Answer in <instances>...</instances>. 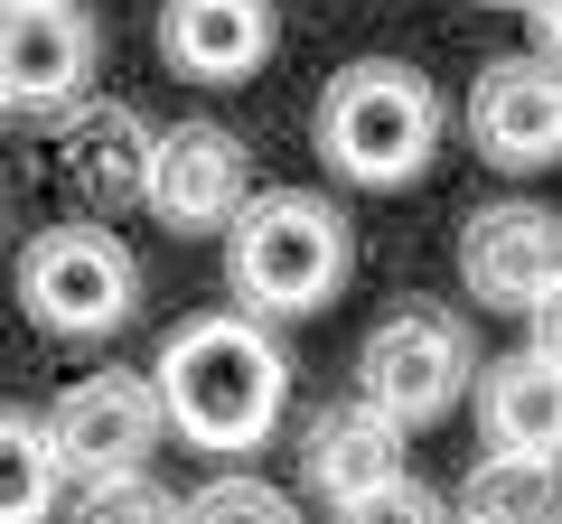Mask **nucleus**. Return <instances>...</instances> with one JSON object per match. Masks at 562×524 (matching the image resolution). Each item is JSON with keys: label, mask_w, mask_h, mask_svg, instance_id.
<instances>
[{"label": "nucleus", "mask_w": 562, "mask_h": 524, "mask_svg": "<svg viewBox=\"0 0 562 524\" xmlns=\"http://www.w3.org/2000/svg\"><path fill=\"white\" fill-rule=\"evenodd\" d=\"M479 10H525V0H479Z\"/></svg>", "instance_id": "nucleus-22"}, {"label": "nucleus", "mask_w": 562, "mask_h": 524, "mask_svg": "<svg viewBox=\"0 0 562 524\" xmlns=\"http://www.w3.org/2000/svg\"><path fill=\"white\" fill-rule=\"evenodd\" d=\"M450 524H479V515H450Z\"/></svg>", "instance_id": "nucleus-23"}, {"label": "nucleus", "mask_w": 562, "mask_h": 524, "mask_svg": "<svg viewBox=\"0 0 562 524\" xmlns=\"http://www.w3.org/2000/svg\"><path fill=\"white\" fill-rule=\"evenodd\" d=\"M0 113H10V103H0Z\"/></svg>", "instance_id": "nucleus-24"}, {"label": "nucleus", "mask_w": 562, "mask_h": 524, "mask_svg": "<svg viewBox=\"0 0 562 524\" xmlns=\"http://www.w3.org/2000/svg\"><path fill=\"white\" fill-rule=\"evenodd\" d=\"M431 150H441V94H431V76H413V66H394V57H366V66H347V76H328L319 160L338 169V179L403 187V179L431 169Z\"/></svg>", "instance_id": "nucleus-3"}, {"label": "nucleus", "mask_w": 562, "mask_h": 524, "mask_svg": "<svg viewBox=\"0 0 562 524\" xmlns=\"http://www.w3.org/2000/svg\"><path fill=\"white\" fill-rule=\"evenodd\" d=\"M272 0H160V57L198 84H235L272 57Z\"/></svg>", "instance_id": "nucleus-11"}, {"label": "nucleus", "mask_w": 562, "mask_h": 524, "mask_svg": "<svg viewBox=\"0 0 562 524\" xmlns=\"http://www.w3.org/2000/svg\"><path fill=\"white\" fill-rule=\"evenodd\" d=\"M469 375H479V338H469L460 309H394L357 346V403H375L403 431L441 422L469 394Z\"/></svg>", "instance_id": "nucleus-4"}, {"label": "nucleus", "mask_w": 562, "mask_h": 524, "mask_svg": "<svg viewBox=\"0 0 562 524\" xmlns=\"http://www.w3.org/2000/svg\"><path fill=\"white\" fill-rule=\"evenodd\" d=\"M338 524H450V515H441V497L422 478H384V487H366V497H347Z\"/></svg>", "instance_id": "nucleus-19"}, {"label": "nucleus", "mask_w": 562, "mask_h": 524, "mask_svg": "<svg viewBox=\"0 0 562 524\" xmlns=\"http://www.w3.org/2000/svg\"><path fill=\"white\" fill-rule=\"evenodd\" d=\"M57 179L76 187L85 206H132L140 179H150V122H140L132 103H66Z\"/></svg>", "instance_id": "nucleus-12"}, {"label": "nucleus", "mask_w": 562, "mask_h": 524, "mask_svg": "<svg viewBox=\"0 0 562 524\" xmlns=\"http://www.w3.org/2000/svg\"><path fill=\"white\" fill-rule=\"evenodd\" d=\"M525 319H535V338H525V346H535V356H553V365H562V282L543 291V300L525 309Z\"/></svg>", "instance_id": "nucleus-20"}, {"label": "nucleus", "mask_w": 562, "mask_h": 524, "mask_svg": "<svg viewBox=\"0 0 562 524\" xmlns=\"http://www.w3.org/2000/svg\"><path fill=\"white\" fill-rule=\"evenodd\" d=\"M254 197L244 179V141L225 122H179V132H150V179H140V206L179 235H225L235 206Z\"/></svg>", "instance_id": "nucleus-7"}, {"label": "nucleus", "mask_w": 562, "mask_h": 524, "mask_svg": "<svg viewBox=\"0 0 562 524\" xmlns=\"http://www.w3.org/2000/svg\"><path fill=\"white\" fill-rule=\"evenodd\" d=\"M150 384H160V422L188 449H254L291 403V356L262 338L254 309H206L169 328Z\"/></svg>", "instance_id": "nucleus-1"}, {"label": "nucleus", "mask_w": 562, "mask_h": 524, "mask_svg": "<svg viewBox=\"0 0 562 524\" xmlns=\"http://www.w3.org/2000/svg\"><path fill=\"white\" fill-rule=\"evenodd\" d=\"M66 524H179V497L150 468H113V478H76Z\"/></svg>", "instance_id": "nucleus-17"}, {"label": "nucleus", "mask_w": 562, "mask_h": 524, "mask_svg": "<svg viewBox=\"0 0 562 524\" xmlns=\"http://www.w3.org/2000/svg\"><path fill=\"white\" fill-rule=\"evenodd\" d=\"M460 515H479V524H562V459L553 449H487L460 487Z\"/></svg>", "instance_id": "nucleus-15"}, {"label": "nucleus", "mask_w": 562, "mask_h": 524, "mask_svg": "<svg viewBox=\"0 0 562 524\" xmlns=\"http://www.w3.org/2000/svg\"><path fill=\"white\" fill-rule=\"evenodd\" d=\"M225 282L254 319H301L347 282V216L310 187H262L225 225Z\"/></svg>", "instance_id": "nucleus-2"}, {"label": "nucleus", "mask_w": 562, "mask_h": 524, "mask_svg": "<svg viewBox=\"0 0 562 524\" xmlns=\"http://www.w3.org/2000/svg\"><path fill=\"white\" fill-rule=\"evenodd\" d=\"M301 468H310V487H319L328 505H347V497H366V487L403 478V422H384L375 403H328L319 422L301 431Z\"/></svg>", "instance_id": "nucleus-13"}, {"label": "nucleus", "mask_w": 562, "mask_h": 524, "mask_svg": "<svg viewBox=\"0 0 562 524\" xmlns=\"http://www.w3.org/2000/svg\"><path fill=\"white\" fill-rule=\"evenodd\" d=\"M479 422H487L497 449H553L562 459V365L535 356V346L497 356L487 384H479Z\"/></svg>", "instance_id": "nucleus-14"}, {"label": "nucleus", "mask_w": 562, "mask_h": 524, "mask_svg": "<svg viewBox=\"0 0 562 524\" xmlns=\"http://www.w3.org/2000/svg\"><path fill=\"white\" fill-rule=\"evenodd\" d=\"M469 141L497 169H553L562 160V66L553 57H497L469 84Z\"/></svg>", "instance_id": "nucleus-10"}, {"label": "nucleus", "mask_w": 562, "mask_h": 524, "mask_svg": "<svg viewBox=\"0 0 562 524\" xmlns=\"http://www.w3.org/2000/svg\"><path fill=\"white\" fill-rule=\"evenodd\" d=\"M160 384L150 375H122V365H103V375L66 384L57 412H47V441H57V468L66 478H113V468H140L150 449H160Z\"/></svg>", "instance_id": "nucleus-6"}, {"label": "nucleus", "mask_w": 562, "mask_h": 524, "mask_svg": "<svg viewBox=\"0 0 562 524\" xmlns=\"http://www.w3.org/2000/svg\"><path fill=\"white\" fill-rule=\"evenodd\" d=\"M525 20H535V57L562 66V0H525Z\"/></svg>", "instance_id": "nucleus-21"}, {"label": "nucleus", "mask_w": 562, "mask_h": 524, "mask_svg": "<svg viewBox=\"0 0 562 524\" xmlns=\"http://www.w3.org/2000/svg\"><path fill=\"white\" fill-rule=\"evenodd\" d=\"M460 282L487 309H535L562 282V216L553 206H525V197L479 206L460 225Z\"/></svg>", "instance_id": "nucleus-9"}, {"label": "nucleus", "mask_w": 562, "mask_h": 524, "mask_svg": "<svg viewBox=\"0 0 562 524\" xmlns=\"http://www.w3.org/2000/svg\"><path fill=\"white\" fill-rule=\"evenodd\" d=\"M20 309L57 338H113L140 309V262L103 225H47L20 253Z\"/></svg>", "instance_id": "nucleus-5"}, {"label": "nucleus", "mask_w": 562, "mask_h": 524, "mask_svg": "<svg viewBox=\"0 0 562 524\" xmlns=\"http://www.w3.org/2000/svg\"><path fill=\"white\" fill-rule=\"evenodd\" d=\"M94 76V20L76 0H0V103L66 113Z\"/></svg>", "instance_id": "nucleus-8"}, {"label": "nucleus", "mask_w": 562, "mask_h": 524, "mask_svg": "<svg viewBox=\"0 0 562 524\" xmlns=\"http://www.w3.org/2000/svg\"><path fill=\"white\" fill-rule=\"evenodd\" d=\"M57 441H47L38 412H0V524H47L57 515Z\"/></svg>", "instance_id": "nucleus-16"}, {"label": "nucleus", "mask_w": 562, "mask_h": 524, "mask_svg": "<svg viewBox=\"0 0 562 524\" xmlns=\"http://www.w3.org/2000/svg\"><path fill=\"white\" fill-rule=\"evenodd\" d=\"M179 524H301V505L262 478H206L198 497L179 505Z\"/></svg>", "instance_id": "nucleus-18"}]
</instances>
